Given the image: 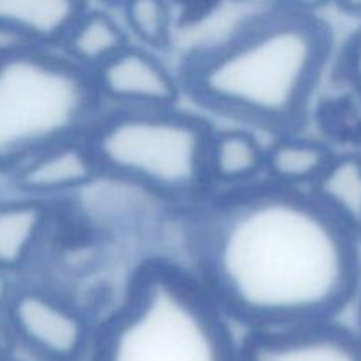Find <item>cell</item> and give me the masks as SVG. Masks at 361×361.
Instances as JSON below:
<instances>
[{
    "label": "cell",
    "mask_w": 361,
    "mask_h": 361,
    "mask_svg": "<svg viewBox=\"0 0 361 361\" xmlns=\"http://www.w3.org/2000/svg\"><path fill=\"white\" fill-rule=\"evenodd\" d=\"M189 268L247 331L328 323L356 298L358 236L303 189L268 180L192 204Z\"/></svg>",
    "instance_id": "cell-1"
},
{
    "label": "cell",
    "mask_w": 361,
    "mask_h": 361,
    "mask_svg": "<svg viewBox=\"0 0 361 361\" xmlns=\"http://www.w3.org/2000/svg\"><path fill=\"white\" fill-rule=\"evenodd\" d=\"M331 49L330 27L316 14L271 6L190 53L178 78L182 90L208 111L274 136L296 133Z\"/></svg>",
    "instance_id": "cell-2"
},
{
    "label": "cell",
    "mask_w": 361,
    "mask_h": 361,
    "mask_svg": "<svg viewBox=\"0 0 361 361\" xmlns=\"http://www.w3.org/2000/svg\"><path fill=\"white\" fill-rule=\"evenodd\" d=\"M87 360L242 361V341L189 268L148 259L95 324Z\"/></svg>",
    "instance_id": "cell-3"
},
{
    "label": "cell",
    "mask_w": 361,
    "mask_h": 361,
    "mask_svg": "<svg viewBox=\"0 0 361 361\" xmlns=\"http://www.w3.org/2000/svg\"><path fill=\"white\" fill-rule=\"evenodd\" d=\"M212 133L207 120L178 106L102 108L85 137L102 176L166 203L192 207L212 190L207 175Z\"/></svg>",
    "instance_id": "cell-4"
},
{
    "label": "cell",
    "mask_w": 361,
    "mask_h": 361,
    "mask_svg": "<svg viewBox=\"0 0 361 361\" xmlns=\"http://www.w3.org/2000/svg\"><path fill=\"white\" fill-rule=\"evenodd\" d=\"M102 104L92 74L59 48L0 42V173L87 134Z\"/></svg>",
    "instance_id": "cell-5"
},
{
    "label": "cell",
    "mask_w": 361,
    "mask_h": 361,
    "mask_svg": "<svg viewBox=\"0 0 361 361\" xmlns=\"http://www.w3.org/2000/svg\"><path fill=\"white\" fill-rule=\"evenodd\" d=\"M6 314L18 349L37 361L87 358L95 324L80 307L59 293L42 286L18 284Z\"/></svg>",
    "instance_id": "cell-6"
},
{
    "label": "cell",
    "mask_w": 361,
    "mask_h": 361,
    "mask_svg": "<svg viewBox=\"0 0 361 361\" xmlns=\"http://www.w3.org/2000/svg\"><path fill=\"white\" fill-rule=\"evenodd\" d=\"M102 108L162 109L178 106L182 83L154 49L127 44L92 73Z\"/></svg>",
    "instance_id": "cell-7"
},
{
    "label": "cell",
    "mask_w": 361,
    "mask_h": 361,
    "mask_svg": "<svg viewBox=\"0 0 361 361\" xmlns=\"http://www.w3.org/2000/svg\"><path fill=\"white\" fill-rule=\"evenodd\" d=\"M7 176L14 192L53 203L88 189L102 175L87 137L80 136L35 152Z\"/></svg>",
    "instance_id": "cell-8"
},
{
    "label": "cell",
    "mask_w": 361,
    "mask_h": 361,
    "mask_svg": "<svg viewBox=\"0 0 361 361\" xmlns=\"http://www.w3.org/2000/svg\"><path fill=\"white\" fill-rule=\"evenodd\" d=\"M242 361H361V341L335 321L247 331L242 338Z\"/></svg>",
    "instance_id": "cell-9"
},
{
    "label": "cell",
    "mask_w": 361,
    "mask_h": 361,
    "mask_svg": "<svg viewBox=\"0 0 361 361\" xmlns=\"http://www.w3.org/2000/svg\"><path fill=\"white\" fill-rule=\"evenodd\" d=\"M88 0H0L2 42L59 48Z\"/></svg>",
    "instance_id": "cell-10"
},
{
    "label": "cell",
    "mask_w": 361,
    "mask_h": 361,
    "mask_svg": "<svg viewBox=\"0 0 361 361\" xmlns=\"http://www.w3.org/2000/svg\"><path fill=\"white\" fill-rule=\"evenodd\" d=\"M53 224V203L14 194L0 197V268L20 275L37 256Z\"/></svg>",
    "instance_id": "cell-11"
},
{
    "label": "cell",
    "mask_w": 361,
    "mask_h": 361,
    "mask_svg": "<svg viewBox=\"0 0 361 361\" xmlns=\"http://www.w3.org/2000/svg\"><path fill=\"white\" fill-rule=\"evenodd\" d=\"M267 145L249 127H226L212 133L207 148V175L212 190H229L264 180Z\"/></svg>",
    "instance_id": "cell-12"
},
{
    "label": "cell",
    "mask_w": 361,
    "mask_h": 361,
    "mask_svg": "<svg viewBox=\"0 0 361 361\" xmlns=\"http://www.w3.org/2000/svg\"><path fill=\"white\" fill-rule=\"evenodd\" d=\"M334 155L323 141L298 136V130L275 134L264 152V180L289 189L309 190Z\"/></svg>",
    "instance_id": "cell-13"
},
{
    "label": "cell",
    "mask_w": 361,
    "mask_h": 361,
    "mask_svg": "<svg viewBox=\"0 0 361 361\" xmlns=\"http://www.w3.org/2000/svg\"><path fill=\"white\" fill-rule=\"evenodd\" d=\"M130 44L122 20L106 9H90L74 21L59 49L78 67L94 73L99 66Z\"/></svg>",
    "instance_id": "cell-14"
},
{
    "label": "cell",
    "mask_w": 361,
    "mask_h": 361,
    "mask_svg": "<svg viewBox=\"0 0 361 361\" xmlns=\"http://www.w3.org/2000/svg\"><path fill=\"white\" fill-rule=\"evenodd\" d=\"M309 192L335 221L361 238V154H335Z\"/></svg>",
    "instance_id": "cell-15"
},
{
    "label": "cell",
    "mask_w": 361,
    "mask_h": 361,
    "mask_svg": "<svg viewBox=\"0 0 361 361\" xmlns=\"http://www.w3.org/2000/svg\"><path fill=\"white\" fill-rule=\"evenodd\" d=\"M175 6L173 0H126L120 9L130 42L154 51L168 48L175 30Z\"/></svg>",
    "instance_id": "cell-16"
},
{
    "label": "cell",
    "mask_w": 361,
    "mask_h": 361,
    "mask_svg": "<svg viewBox=\"0 0 361 361\" xmlns=\"http://www.w3.org/2000/svg\"><path fill=\"white\" fill-rule=\"evenodd\" d=\"M338 67H341L345 83L351 87L361 102V28L348 39L342 48Z\"/></svg>",
    "instance_id": "cell-17"
},
{
    "label": "cell",
    "mask_w": 361,
    "mask_h": 361,
    "mask_svg": "<svg viewBox=\"0 0 361 361\" xmlns=\"http://www.w3.org/2000/svg\"><path fill=\"white\" fill-rule=\"evenodd\" d=\"M270 2L271 6L279 7V9L303 14H316L317 11L326 7L328 4L335 2V0H270Z\"/></svg>",
    "instance_id": "cell-18"
},
{
    "label": "cell",
    "mask_w": 361,
    "mask_h": 361,
    "mask_svg": "<svg viewBox=\"0 0 361 361\" xmlns=\"http://www.w3.org/2000/svg\"><path fill=\"white\" fill-rule=\"evenodd\" d=\"M18 342L7 319L6 310H0V355H16Z\"/></svg>",
    "instance_id": "cell-19"
},
{
    "label": "cell",
    "mask_w": 361,
    "mask_h": 361,
    "mask_svg": "<svg viewBox=\"0 0 361 361\" xmlns=\"http://www.w3.org/2000/svg\"><path fill=\"white\" fill-rule=\"evenodd\" d=\"M14 277H16V275L0 268V310H6L11 296L16 291L18 282L14 281Z\"/></svg>",
    "instance_id": "cell-20"
},
{
    "label": "cell",
    "mask_w": 361,
    "mask_h": 361,
    "mask_svg": "<svg viewBox=\"0 0 361 361\" xmlns=\"http://www.w3.org/2000/svg\"><path fill=\"white\" fill-rule=\"evenodd\" d=\"M341 9H344L345 13L355 14V16H361V0H335Z\"/></svg>",
    "instance_id": "cell-21"
},
{
    "label": "cell",
    "mask_w": 361,
    "mask_h": 361,
    "mask_svg": "<svg viewBox=\"0 0 361 361\" xmlns=\"http://www.w3.org/2000/svg\"><path fill=\"white\" fill-rule=\"evenodd\" d=\"M173 2L176 4V6H183L187 7V9H194V7H210L214 6V4L221 2V0H173Z\"/></svg>",
    "instance_id": "cell-22"
},
{
    "label": "cell",
    "mask_w": 361,
    "mask_h": 361,
    "mask_svg": "<svg viewBox=\"0 0 361 361\" xmlns=\"http://www.w3.org/2000/svg\"><path fill=\"white\" fill-rule=\"evenodd\" d=\"M355 334L358 335V338L361 341V288L358 291V328H356Z\"/></svg>",
    "instance_id": "cell-23"
},
{
    "label": "cell",
    "mask_w": 361,
    "mask_h": 361,
    "mask_svg": "<svg viewBox=\"0 0 361 361\" xmlns=\"http://www.w3.org/2000/svg\"><path fill=\"white\" fill-rule=\"evenodd\" d=\"M97 2L104 4V6H108V7H120L123 2H126V0H97Z\"/></svg>",
    "instance_id": "cell-24"
},
{
    "label": "cell",
    "mask_w": 361,
    "mask_h": 361,
    "mask_svg": "<svg viewBox=\"0 0 361 361\" xmlns=\"http://www.w3.org/2000/svg\"><path fill=\"white\" fill-rule=\"evenodd\" d=\"M0 361H25V360L18 358L16 355H0Z\"/></svg>",
    "instance_id": "cell-25"
}]
</instances>
